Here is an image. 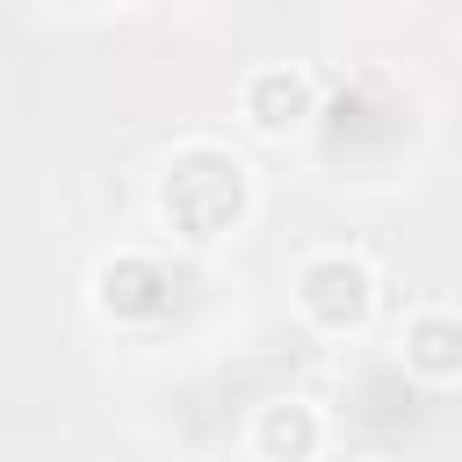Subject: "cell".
I'll return each instance as SVG.
<instances>
[{"mask_svg":"<svg viewBox=\"0 0 462 462\" xmlns=\"http://www.w3.org/2000/svg\"><path fill=\"white\" fill-rule=\"evenodd\" d=\"M159 217L180 238H224L245 217V166L224 144H180L159 173Z\"/></svg>","mask_w":462,"mask_h":462,"instance_id":"cell-1","label":"cell"},{"mask_svg":"<svg viewBox=\"0 0 462 462\" xmlns=\"http://www.w3.org/2000/svg\"><path fill=\"white\" fill-rule=\"evenodd\" d=\"M296 310H303L318 332H354V325H368V310H375V274H368V260H354V253H318V260H303V267H296Z\"/></svg>","mask_w":462,"mask_h":462,"instance_id":"cell-2","label":"cell"},{"mask_svg":"<svg viewBox=\"0 0 462 462\" xmlns=\"http://www.w3.org/2000/svg\"><path fill=\"white\" fill-rule=\"evenodd\" d=\"M238 108H245V123H253L260 137H296V130L318 116V87H310V72H296V65H260V72H245Z\"/></svg>","mask_w":462,"mask_h":462,"instance_id":"cell-3","label":"cell"},{"mask_svg":"<svg viewBox=\"0 0 462 462\" xmlns=\"http://www.w3.org/2000/svg\"><path fill=\"white\" fill-rule=\"evenodd\" d=\"M166 289H173L166 267L144 260V253H116V260H101V274H94V303H101L108 318H159V310L173 303Z\"/></svg>","mask_w":462,"mask_h":462,"instance_id":"cell-4","label":"cell"},{"mask_svg":"<svg viewBox=\"0 0 462 462\" xmlns=\"http://www.w3.org/2000/svg\"><path fill=\"white\" fill-rule=\"evenodd\" d=\"M318 440H325V419H318V404H303V397H274V404L253 411V448H260L267 462H310Z\"/></svg>","mask_w":462,"mask_h":462,"instance_id":"cell-5","label":"cell"},{"mask_svg":"<svg viewBox=\"0 0 462 462\" xmlns=\"http://www.w3.org/2000/svg\"><path fill=\"white\" fill-rule=\"evenodd\" d=\"M404 368L419 383H455L462 375V318L448 310H419L404 325Z\"/></svg>","mask_w":462,"mask_h":462,"instance_id":"cell-6","label":"cell"}]
</instances>
